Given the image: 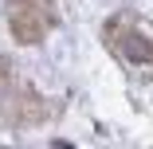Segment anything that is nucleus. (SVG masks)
<instances>
[{
	"label": "nucleus",
	"instance_id": "nucleus-2",
	"mask_svg": "<svg viewBox=\"0 0 153 149\" xmlns=\"http://www.w3.org/2000/svg\"><path fill=\"white\" fill-rule=\"evenodd\" d=\"M12 90H16V71H12V63L4 55H0V102L4 98H12Z\"/></svg>",
	"mask_w": 153,
	"mask_h": 149
},
{
	"label": "nucleus",
	"instance_id": "nucleus-1",
	"mask_svg": "<svg viewBox=\"0 0 153 149\" xmlns=\"http://www.w3.org/2000/svg\"><path fill=\"white\" fill-rule=\"evenodd\" d=\"M51 27V0H12V36L20 43H39Z\"/></svg>",
	"mask_w": 153,
	"mask_h": 149
}]
</instances>
